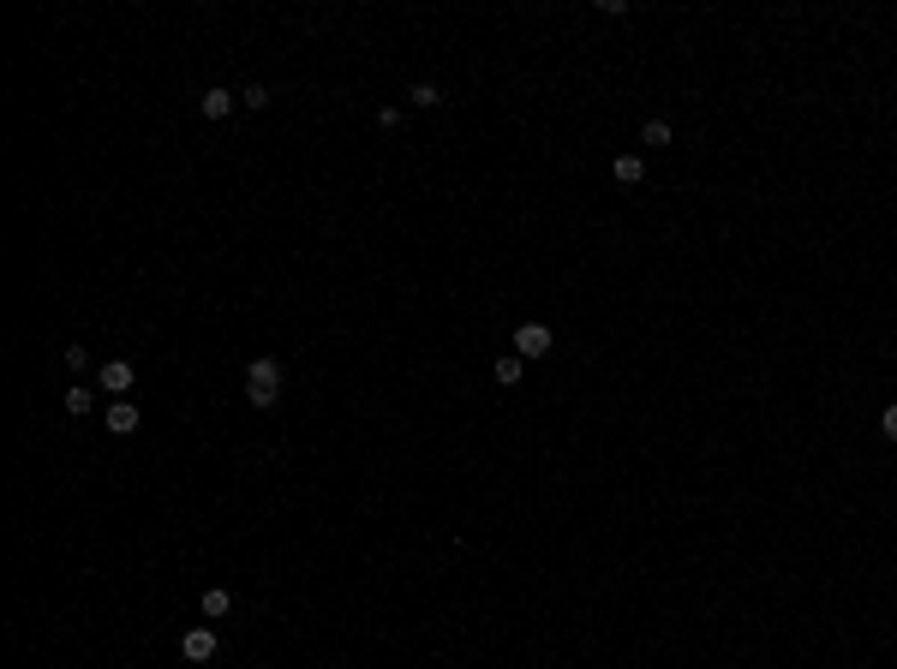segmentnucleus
I'll return each mask as SVG.
<instances>
[{"mask_svg":"<svg viewBox=\"0 0 897 669\" xmlns=\"http://www.w3.org/2000/svg\"><path fill=\"white\" fill-rule=\"evenodd\" d=\"M239 102H245V108H270V102H276V90H270V84H245V90H239Z\"/></svg>","mask_w":897,"mask_h":669,"instance_id":"9b49d317","label":"nucleus"},{"mask_svg":"<svg viewBox=\"0 0 897 669\" xmlns=\"http://www.w3.org/2000/svg\"><path fill=\"white\" fill-rule=\"evenodd\" d=\"M640 144L664 150V144H670V126H664V120H646V126H640Z\"/></svg>","mask_w":897,"mask_h":669,"instance_id":"f8f14e48","label":"nucleus"},{"mask_svg":"<svg viewBox=\"0 0 897 669\" xmlns=\"http://www.w3.org/2000/svg\"><path fill=\"white\" fill-rule=\"evenodd\" d=\"M179 657H186V664H210V657H216V628H203V622L186 628L179 633Z\"/></svg>","mask_w":897,"mask_h":669,"instance_id":"f03ea898","label":"nucleus"},{"mask_svg":"<svg viewBox=\"0 0 897 669\" xmlns=\"http://www.w3.org/2000/svg\"><path fill=\"white\" fill-rule=\"evenodd\" d=\"M228 610H234V591H228V586H210V591H203V615H210V622H216V615H228Z\"/></svg>","mask_w":897,"mask_h":669,"instance_id":"1a4fd4ad","label":"nucleus"},{"mask_svg":"<svg viewBox=\"0 0 897 669\" xmlns=\"http://www.w3.org/2000/svg\"><path fill=\"white\" fill-rule=\"evenodd\" d=\"M610 179H617V186H640V179H646V161H640V156H617V161H610Z\"/></svg>","mask_w":897,"mask_h":669,"instance_id":"0eeeda50","label":"nucleus"},{"mask_svg":"<svg viewBox=\"0 0 897 669\" xmlns=\"http://www.w3.org/2000/svg\"><path fill=\"white\" fill-rule=\"evenodd\" d=\"M234 102L239 96H228V90H203L198 108H203V120H228V114H234Z\"/></svg>","mask_w":897,"mask_h":669,"instance_id":"423d86ee","label":"nucleus"},{"mask_svg":"<svg viewBox=\"0 0 897 669\" xmlns=\"http://www.w3.org/2000/svg\"><path fill=\"white\" fill-rule=\"evenodd\" d=\"M491 376H497L502 389H515L520 376H527V359H520V353H502V359H497V371H491Z\"/></svg>","mask_w":897,"mask_h":669,"instance_id":"6e6552de","label":"nucleus"},{"mask_svg":"<svg viewBox=\"0 0 897 669\" xmlns=\"http://www.w3.org/2000/svg\"><path fill=\"white\" fill-rule=\"evenodd\" d=\"M132 383H138V376H132V365H126V359H108V365H102V389L114 394V401H126V394H132Z\"/></svg>","mask_w":897,"mask_h":669,"instance_id":"20e7f679","label":"nucleus"},{"mask_svg":"<svg viewBox=\"0 0 897 669\" xmlns=\"http://www.w3.org/2000/svg\"><path fill=\"white\" fill-rule=\"evenodd\" d=\"M879 431H885V442H897V401L885 407V413H879Z\"/></svg>","mask_w":897,"mask_h":669,"instance_id":"4468645a","label":"nucleus"},{"mask_svg":"<svg viewBox=\"0 0 897 669\" xmlns=\"http://www.w3.org/2000/svg\"><path fill=\"white\" fill-rule=\"evenodd\" d=\"M90 407H96V394L84 389V383H72V389H66V413H72V418H84Z\"/></svg>","mask_w":897,"mask_h":669,"instance_id":"9d476101","label":"nucleus"},{"mask_svg":"<svg viewBox=\"0 0 897 669\" xmlns=\"http://www.w3.org/2000/svg\"><path fill=\"white\" fill-rule=\"evenodd\" d=\"M138 425H144V418H138L132 401H114V407H108V431H114V436H132Z\"/></svg>","mask_w":897,"mask_h":669,"instance_id":"39448f33","label":"nucleus"},{"mask_svg":"<svg viewBox=\"0 0 897 669\" xmlns=\"http://www.w3.org/2000/svg\"><path fill=\"white\" fill-rule=\"evenodd\" d=\"M437 102H443L437 84H413V108H437Z\"/></svg>","mask_w":897,"mask_h":669,"instance_id":"ddd939ff","label":"nucleus"},{"mask_svg":"<svg viewBox=\"0 0 897 669\" xmlns=\"http://www.w3.org/2000/svg\"><path fill=\"white\" fill-rule=\"evenodd\" d=\"M245 401H252V407H276L281 401V365L276 359H252V365H245Z\"/></svg>","mask_w":897,"mask_h":669,"instance_id":"f257e3e1","label":"nucleus"},{"mask_svg":"<svg viewBox=\"0 0 897 669\" xmlns=\"http://www.w3.org/2000/svg\"><path fill=\"white\" fill-rule=\"evenodd\" d=\"M551 341H557V334L544 329V323H520V329H515V353L520 359H544V353H551Z\"/></svg>","mask_w":897,"mask_h":669,"instance_id":"7ed1b4c3","label":"nucleus"}]
</instances>
